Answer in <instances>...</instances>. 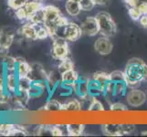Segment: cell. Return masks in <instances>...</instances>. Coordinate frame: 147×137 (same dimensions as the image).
Instances as JSON below:
<instances>
[{"label":"cell","instance_id":"cell-29","mask_svg":"<svg viewBox=\"0 0 147 137\" xmlns=\"http://www.w3.org/2000/svg\"><path fill=\"white\" fill-rule=\"evenodd\" d=\"M80 8L83 11H90L95 7V3L92 0H80L79 1Z\"/></svg>","mask_w":147,"mask_h":137},{"label":"cell","instance_id":"cell-33","mask_svg":"<svg viewBox=\"0 0 147 137\" xmlns=\"http://www.w3.org/2000/svg\"><path fill=\"white\" fill-rule=\"evenodd\" d=\"M8 48L7 47H3V46H0V58L2 59H5L8 56Z\"/></svg>","mask_w":147,"mask_h":137},{"label":"cell","instance_id":"cell-2","mask_svg":"<svg viewBox=\"0 0 147 137\" xmlns=\"http://www.w3.org/2000/svg\"><path fill=\"white\" fill-rule=\"evenodd\" d=\"M95 17L99 24L100 33L102 36L110 38L117 32V26L109 13L99 12Z\"/></svg>","mask_w":147,"mask_h":137},{"label":"cell","instance_id":"cell-7","mask_svg":"<svg viewBox=\"0 0 147 137\" xmlns=\"http://www.w3.org/2000/svg\"><path fill=\"white\" fill-rule=\"evenodd\" d=\"M145 101L146 94L143 90H138L137 88L131 89V90L126 94V101L130 106H133V107H139L145 103Z\"/></svg>","mask_w":147,"mask_h":137},{"label":"cell","instance_id":"cell-27","mask_svg":"<svg viewBox=\"0 0 147 137\" xmlns=\"http://www.w3.org/2000/svg\"><path fill=\"white\" fill-rule=\"evenodd\" d=\"M28 1L29 0H8V6L10 8L17 11L19 8L24 7Z\"/></svg>","mask_w":147,"mask_h":137},{"label":"cell","instance_id":"cell-20","mask_svg":"<svg viewBox=\"0 0 147 137\" xmlns=\"http://www.w3.org/2000/svg\"><path fill=\"white\" fill-rule=\"evenodd\" d=\"M32 80L28 76H22L18 77V90H28L32 85Z\"/></svg>","mask_w":147,"mask_h":137},{"label":"cell","instance_id":"cell-3","mask_svg":"<svg viewBox=\"0 0 147 137\" xmlns=\"http://www.w3.org/2000/svg\"><path fill=\"white\" fill-rule=\"evenodd\" d=\"M45 11V26H46L50 33V37H51L53 30L56 27V25L59 22L60 18L62 17L60 10L54 6H46L44 7Z\"/></svg>","mask_w":147,"mask_h":137},{"label":"cell","instance_id":"cell-23","mask_svg":"<svg viewBox=\"0 0 147 137\" xmlns=\"http://www.w3.org/2000/svg\"><path fill=\"white\" fill-rule=\"evenodd\" d=\"M88 110L89 111H104V107L102 103L99 100L96 99V97H90V106Z\"/></svg>","mask_w":147,"mask_h":137},{"label":"cell","instance_id":"cell-14","mask_svg":"<svg viewBox=\"0 0 147 137\" xmlns=\"http://www.w3.org/2000/svg\"><path fill=\"white\" fill-rule=\"evenodd\" d=\"M79 77L80 76L78 73L72 69L60 74V82H61V85L72 87L73 84L78 80Z\"/></svg>","mask_w":147,"mask_h":137},{"label":"cell","instance_id":"cell-31","mask_svg":"<svg viewBox=\"0 0 147 137\" xmlns=\"http://www.w3.org/2000/svg\"><path fill=\"white\" fill-rule=\"evenodd\" d=\"M110 110L113 111H126L127 107L121 103H114L110 106Z\"/></svg>","mask_w":147,"mask_h":137},{"label":"cell","instance_id":"cell-8","mask_svg":"<svg viewBox=\"0 0 147 137\" xmlns=\"http://www.w3.org/2000/svg\"><path fill=\"white\" fill-rule=\"evenodd\" d=\"M82 35V28L79 25L68 22L64 27V32H63V38H65L68 41H76L78 40Z\"/></svg>","mask_w":147,"mask_h":137},{"label":"cell","instance_id":"cell-4","mask_svg":"<svg viewBox=\"0 0 147 137\" xmlns=\"http://www.w3.org/2000/svg\"><path fill=\"white\" fill-rule=\"evenodd\" d=\"M52 58L57 60H62L69 56L68 40L62 38H52Z\"/></svg>","mask_w":147,"mask_h":137},{"label":"cell","instance_id":"cell-16","mask_svg":"<svg viewBox=\"0 0 147 137\" xmlns=\"http://www.w3.org/2000/svg\"><path fill=\"white\" fill-rule=\"evenodd\" d=\"M65 7L67 13L71 17H77L82 11L79 1H75V0H67Z\"/></svg>","mask_w":147,"mask_h":137},{"label":"cell","instance_id":"cell-6","mask_svg":"<svg viewBox=\"0 0 147 137\" xmlns=\"http://www.w3.org/2000/svg\"><path fill=\"white\" fill-rule=\"evenodd\" d=\"M43 6L41 1H37V0H29V1L25 5L24 7L19 8L16 11L17 17L20 19H28L32 16V15L37 11L38 9L41 8Z\"/></svg>","mask_w":147,"mask_h":137},{"label":"cell","instance_id":"cell-5","mask_svg":"<svg viewBox=\"0 0 147 137\" xmlns=\"http://www.w3.org/2000/svg\"><path fill=\"white\" fill-rule=\"evenodd\" d=\"M134 130V125L131 124H105L102 126V131L111 136H121L129 134Z\"/></svg>","mask_w":147,"mask_h":137},{"label":"cell","instance_id":"cell-24","mask_svg":"<svg viewBox=\"0 0 147 137\" xmlns=\"http://www.w3.org/2000/svg\"><path fill=\"white\" fill-rule=\"evenodd\" d=\"M92 78L95 79L96 80H98V82L102 85L103 87H105L106 83L111 80L110 74L105 73V72H96V73H94Z\"/></svg>","mask_w":147,"mask_h":137},{"label":"cell","instance_id":"cell-34","mask_svg":"<svg viewBox=\"0 0 147 137\" xmlns=\"http://www.w3.org/2000/svg\"><path fill=\"white\" fill-rule=\"evenodd\" d=\"M139 20H140V24L142 26L147 28V15H143Z\"/></svg>","mask_w":147,"mask_h":137},{"label":"cell","instance_id":"cell-1","mask_svg":"<svg viewBox=\"0 0 147 137\" xmlns=\"http://www.w3.org/2000/svg\"><path fill=\"white\" fill-rule=\"evenodd\" d=\"M124 75L127 87L135 89L147 80V64L138 58H133L126 63Z\"/></svg>","mask_w":147,"mask_h":137},{"label":"cell","instance_id":"cell-21","mask_svg":"<svg viewBox=\"0 0 147 137\" xmlns=\"http://www.w3.org/2000/svg\"><path fill=\"white\" fill-rule=\"evenodd\" d=\"M82 109V103L78 100L72 99L62 104V111H80Z\"/></svg>","mask_w":147,"mask_h":137},{"label":"cell","instance_id":"cell-28","mask_svg":"<svg viewBox=\"0 0 147 137\" xmlns=\"http://www.w3.org/2000/svg\"><path fill=\"white\" fill-rule=\"evenodd\" d=\"M126 5L128 6V7H135V8H140L141 7H143L144 5L147 4V0H124Z\"/></svg>","mask_w":147,"mask_h":137},{"label":"cell","instance_id":"cell-9","mask_svg":"<svg viewBox=\"0 0 147 137\" xmlns=\"http://www.w3.org/2000/svg\"><path fill=\"white\" fill-rule=\"evenodd\" d=\"M80 28H82V34L87 35V36L90 37H93L98 33H100L99 24L96 17H88L82 21V25H80Z\"/></svg>","mask_w":147,"mask_h":137},{"label":"cell","instance_id":"cell-36","mask_svg":"<svg viewBox=\"0 0 147 137\" xmlns=\"http://www.w3.org/2000/svg\"><path fill=\"white\" fill-rule=\"evenodd\" d=\"M142 134H143V135H147V131L143 132V133H142Z\"/></svg>","mask_w":147,"mask_h":137},{"label":"cell","instance_id":"cell-12","mask_svg":"<svg viewBox=\"0 0 147 137\" xmlns=\"http://www.w3.org/2000/svg\"><path fill=\"white\" fill-rule=\"evenodd\" d=\"M94 49L100 55H108L113 50V44L108 37H100L94 43Z\"/></svg>","mask_w":147,"mask_h":137},{"label":"cell","instance_id":"cell-32","mask_svg":"<svg viewBox=\"0 0 147 137\" xmlns=\"http://www.w3.org/2000/svg\"><path fill=\"white\" fill-rule=\"evenodd\" d=\"M50 134L55 136H61L63 135L64 133L61 130V128L59 127L58 125H56V126H50Z\"/></svg>","mask_w":147,"mask_h":137},{"label":"cell","instance_id":"cell-17","mask_svg":"<svg viewBox=\"0 0 147 137\" xmlns=\"http://www.w3.org/2000/svg\"><path fill=\"white\" fill-rule=\"evenodd\" d=\"M83 124H68L66 125L67 134L70 136H80L83 134L84 131Z\"/></svg>","mask_w":147,"mask_h":137},{"label":"cell","instance_id":"cell-10","mask_svg":"<svg viewBox=\"0 0 147 137\" xmlns=\"http://www.w3.org/2000/svg\"><path fill=\"white\" fill-rule=\"evenodd\" d=\"M89 82H90V79L79 77L78 80L72 86V90L80 98H82L83 100L90 98V96L89 94Z\"/></svg>","mask_w":147,"mask_h":137},{"label":"cell","instance_id":"cell-19","mask_svg":"<svg viewBox=\"0 0 147 137\" xmlns=\"http://www.w3.org/2000/svg\"><path fill=\"white\" fill-rule=\"evenodd\" d=\"M28 21L35 24H44L45 22V11L44 7L38 9L31 17L28 18Z\"/></svg>","mask_w":147,"mask_h":137},{"label":"cell","instance_id":"cell-26","mask_svg":"<svg viewBox=\"0 0 147 137\" xmlns=\"http://www.w3.org/2000/svg\"><path fill=\"white\" fill-rule=\"evenodd\" d=\"M110 77H111V82H126L124 72H120V70H114V72L110 73Z\"/></svg>","mask_w":147,"mask_h":137},{"label":"cell","instance_id":"cell-25","mask_svg":"<svg viewBox=\"0 0 147 137\" xmlns=\"http://www.w3.org/2000/svg\"><path fill=\"white\" fill-rule=\"evenodd\" d=\"M127 84L124 82H115L114 86V96L119 97V96H123L125 94L126 89H127Z\"/></svg>","mask_w":147,"mask_h":137},{"label":"cell","instance_id":"cell-37","mask_svg":"<svg viewBox=\"0 0 147 137\" xmlns=\"http://www.w3.org/2000/svg\"><path fill=\"white\" fill-rule=\"evenodd\" d=\"M75 1H80V0H75Z\"/></svg>","mask_w":147,"mask_h":137},{"label":"cell","instance_id":"cell-11","mask_svg":"<svg viewBox=\"0 0 147 137\" xmlns=\"http://www.w3.org/2000/svg\"><path fill=\"white\" fill-rule=\"evenodd\" d=\"M28 76L32 80V82H47L49 74L41 65L35 63L30 65V70Z\"/></svg>","mask_w":147,"mask_h":137},{"label":"cell","instance_id":"cell-18","mask_svg":"<svg viewBox=\"0 0 147 137\" xmlns=\"http://www.w3.org/2000/svg\"><path fill=\"white\" fill-rule=\"evenodd\" d=\"M44 110L46 111H62V104L59 101L54 99H49L44 106Z\"/></svg>","mask_w":147,"mask_h":137},{"label":"cell","instance_id":"cell-35","mask_svg":"<svg viewBox=\"0 0 147 137\" xmlns=\"http://www.w3.org/2000/svg\"><path fill=\"white\" fill-rule=\"evenodd\" d=\"M92 1L95 3V5H100V6H106L108 5L111 0H92Z\"/></svg>","mask_w":147,"mask_h":137},{"label":"cell","instance_id":"cell-22","mask_svg":"<svg viewBox=\"0 0 147 137\" xmlns=\"http://www.w3.org/2000/svg\"><path fill=\"white\" fill-rule=\"evenodd\" d=\"M73 67H74L73 62L69 58H66L62 60H60L59 65V74H61L65 72H67V70H72Z\"/></svg>","mask_w":147,"mask_h":137},{"label":"cell","instance_id":"cell-13","mask_svg":"<svg viewBox=\"0 0 147 137\" xmlns=\"http://www.w3.org/2000/svg\"><path fill=\"white\" fill-rule=\"evenodd\" d=\"M15 37V31H13L12 28H4L0 30V46L3 47L10 48V46L12 45Z\"/></svg>","mask_w":147,"mask_h":137},{"label":"cell","instance_id":"cell-30","mask_svg":"<svg viewBox=\"0 0 147 137\" xmlns=\"http://www.w3.org/2000/svg\"><path fill=\"white\" fill-rule=\"evenodd\" d=\"M129 15L134 20H139L140 18L143 16L139 10L137 8H135V7H130L129 8Z\"/></svg>","mask_w":147,"mask_h":137},{"label":"cell","instance_id":"cell-15","mask_svg":"<svg viewBox=\"0 0 147 137\" xmlns=\"http://www.w3.org/2000/svg\"><path fill=\"white\" fill-rule=\"evenodd\" d=\"M20 34H21V37L25 38H28L31 40L38 39L36 27L31 22L24 25L21 29H20Z\"/></svg>","mask_w":147,"mask_h":137}]
</instances>
